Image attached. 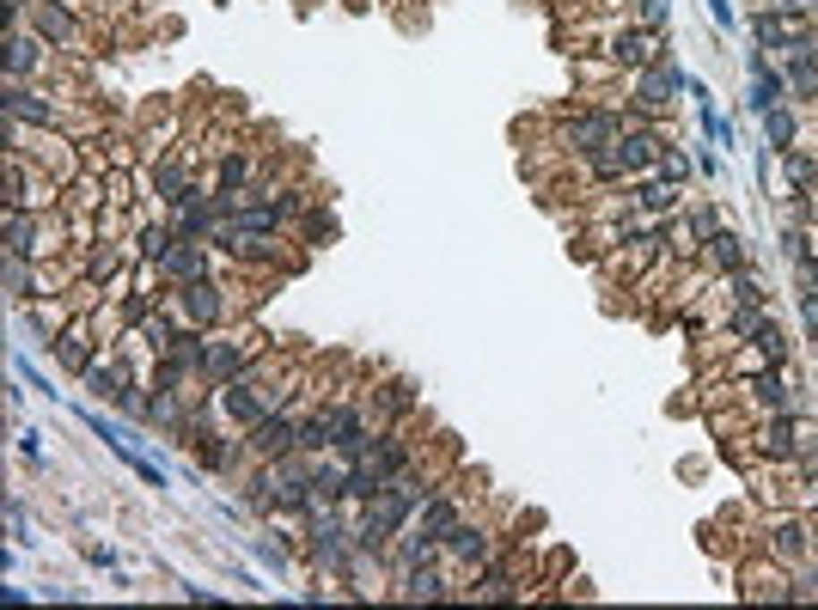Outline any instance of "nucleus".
<instances>
[{"label": "nucleus", "mask_w": 818, "mask_h": 610, "mask_svg": "<svg viewBox=\"0 0 818 610\" xmlns=\"http://www.w3.org/2000/svg\"><path fill=\"white\" fill-rule=\"evenodd\" d=\"M733 300H739V305H763V293H757L751 275H733Z\"/></svg>", "instance_id": "a878e982"}, {"label": "nucleus", "mask_w": 818, "mask_h": 610, "mask_svg": "<svg viewBox=\"0 0 818 610\" xmlns=\"http://www.w3.org/2000/svg\"><path fill=\"white\" fill-rule=\"evenodd\" d=\"M751 348H757L763 360H782V354H788V342H782L776 324H757V330H751Z\"/></svg>", "instance_id": "a211bd4d"}, {"label": "nucleus", "mask_w": 818, "mask_h": 610, "mask_svg": "<svg viewBox=\"0 0 818 610\" xmlns=\"http://www.w3.org/2000/svg\"><path fill=\"white\" fill-rule=\"evenodd\" d=\"M770 140H776V147H788V140H794V116H788L782 104L770 110Z\"/></svg>", "instance_id": "393cba45"}, {"label": "nucleus", "mask_w": 818, "mask_h": 610, "mask_svg": "<svg viewBox=\"0 0 818 610\" xmlns=\"http://www.w3.org/2000/svg\"><path fill=\"white\" fill-rule=\"evenodd\" d=\"M6 250H13V257H31L37 250V226L19 214V208H13V220H6Z\"/></svg>", "instance_id": "ddd939ff"}, {"label": "nucleus", "mask_w": 818, "mask_h": 610, "mask_svg": "<svg viewBox=\"0 0 818 610\" xmlns=\"http://www.w3.org/2000/svg\"><path fill=\"white\" fill-rule=\"evenodd\" d=\"M415 525H422V531H434V538H446V531L458 525V501H452L446 488H434V495L422 501V513H415Z\"/></svg>", "instance_id": "423d86ee"}, {"label": "nucleus", "mask_w": 818, "mask_h": 610, "mask_svg": "<svg viewBox=\"0 0 818 610\" xmlns=\"http://www.w3.org/2000/svg\"><path fill=\"white\" fill-rule=\"evenodd\" d=\"M690 233L703 238V244H709V238H715V214H709V208H703V214H696V220H690Z\"/></svg>", "instance_id": "c85d7f7f"}, {"label": "nucleus", "mask_w": 818, "mask_h": 610, "mask_svg": "<svg viewBox=\"0 0 818 610\" xmlns=\"http://www.w3.org/2000/svg\"><path fill=\"white\" fill-rule=\"evenodd\" d=\"M800 543H806L800 525H782V531H776V549H782V555H800Z\"/></svg>", "instance_id": "bb28decb"}, {"label": "nucleus", "mask_w": 818, "mask_h": 610, "mask_svg": "<svg viewBox=\"0 0 818 610\" xmlns=\"http://www.w3.org/2000/svg\"><path fill=\"white\" fill-rule=\"evenodd\" d=\"M159 269L171 281H202V238H177L166 257H159Z\"/></svg>", "instance_id": "20e7f679"}, {"label": "nucleus", "mask_w": 818, "mask_h": 610, "mask_svg": "<svg viewBox=\"0 0 818 610\" xmlns=\"http://www.w3.org/2000/svg\"><path fill=\"white\" fill-rule=\"evenodd\" d=\"M330 421H324V409H318V415H306V421H300V452H330Z\"/></svg>", "instance_id": "4468645a"}, {"label": "nucleus", "mask_w": 818, "mask_h": 610, "mask_svg": "<svg viewBox=\"0 0 818 610\" xmlns=\"http://www.w3.org/2000/svg\"><path fill=\"white\" fill-rule=\"evenodd\" d=\"M763 452H770V458H794V421H776V428L763 434Z\"/></svg>", "instance_id": "412c9836"}, {"label": "nucleus", "mask_w": 818, "mask_h": 610, "mask_svg": "<svg viewBox=\"0 0 818 610\" xmlns=\"http://www.w3.org/2000/svg\"><path fill=\"white\" fill-rule=\"evenodd\" d=\"M62 360H68L73 373H86V367H92V330H86V324H73L68 336H62Z\"/></svg>", "instance_id": "9b49d317"}, {"label": "nucleus", "mask_w": 818, "mask_h": 610, "mask_svg": "<svg viewBox=\"0 0 818 610\" xmlns=\"http://www.w3.org/2000/svg\"><path fill=\"white\" fill-rule=\"evenodd\" d=\"M672 92H678V68H648V80H642V104H672Z\"/></svg>", "instance_id": "9d476101"}, {"label": "nucleus", "mask_w": 818, "mask_h": 610, "mask_svg": "<svg viewBox=\"0 0 818 610\" xmlns=\"http://www.w3.org/2000/svg\"><path fill=\"white\" fill-rule=\"evenodd\" d=\"M611 49H617V62H629V68H648L653 62V37H642V31H623Z\"/></svg>", "instance_id": "f8f14e48"}, {"label": "nucleus", "mask_w": 818, "mask_h": 610, "mask_svg": "<svg viewBox=\"0 0 818 610\" xmlns=\"http://www.w3.org/2000/svg\"><path fill=\"white\" fill-rule=\"evenodd\" d=\"M6 116H37V123H43L49 104L37 98V92H25V86H13V92H6Z\"/></svg>", "instance_id": "f3484780"}, {"label": "nucleus", "mask_w": 818, "mask_h": 610, "mask_svg": "<svg viewBox=\"0 0 818 610\" xmlns=\"http://www.w3.org/2000/svg\"><path fill=\"white\" fill-rule=\"evenodd\" d=\"M709 263H715V269H739V263H746V250H739V238L715 233V238H709Z\"/></svg>", "instance_id": "2eb2a0df"}, {"label": "nucleus", "mask_w": 818, "mask_h": 610, "mask_svg": "<svg viewBox=\"0 0 818 610\" xmlns=\"http://www.w3.org/2000/svg\"><path fill=\"white\" fill-rule=\"evenodd\" d=\"M477 592H482V598H513V574H507V568H482Z\"/></svg>", "instance_id": "aec40b11"}, {"label": "nucleus", "mask_w": 818, "mask_h": 610, "mask_svg": "<svg viewBox=\"0 0 818 610\" xmlns=\"http://www.w3.org/2000/svg\"><path fill=\"white\" fill-rule=\"evenodd\" d=\"M642 202H648V208H672V190H666V183H648Z\"/></svg>", "instance_id": "cd10ccee"}, {"label": "nucleus", "mask_w": 818, "mask_h": 610, "mask_svg": "<svg viewBox=\"0 0 818 610\" xmlns=\"http://www.w3.org/2000/svg\"><path fill=\"white\" fill-rule=\"evenodd\" d=\"M617 135H623V116H611V110H586V116H575V123L562 129V140L575 147L580 159H592V153L617 147Z\"/></svg>", "instance_id": "f257e3e1"}, {"label": "nucleus", "mask_w": 818, "mask_h": 610, "mask_svg": "<svg viewBox=\"0 0 818 610\" xmlns=\"http://www.w3.org/2000/svg\"><path fill=\"white\" fill-rule=\"evenodd\" d=\"M751 391H757V403H770V409H788V385H782L776 373H763L757 385H751Z\"/></svg>", "instance_id": "4be33fe9"}, {"label": "nucleus", "mask_w": 818, "mask_h": 610, "mask_svg": "<svg viewBox=\"0 0 818 610\" xmlns=\"http://www.w3.org/2000/svg\"><path fill=\"white\" fill-rule=\"evenodd\" d=\"M31 62H43V37H13V49H6V73H13V86L31 73Z\"/></svg>", "instance_id": "6e6552de"}, {"label": "nucleus", "mask_w": 818, "mask_h": 610, "mask_svg": "<svg viewBox=\"0 0 818 610\" xmlns=\"http://www.w3.org/2000/svg\"><path fill=\"white\" fill-rule=\"evenodd\" d=\"M202 373L214 378V391H220V385H233V378H244V373H251V367H244V348H233V342H208Z\"/></svg>", "instance_id": "7ed1b4c3"}, {"label": "nucleus", "mask_w": 818, "mask_h": 610, "mask_svg": "<svg viewBox=\"0 0 818 610\" xmlns=\"http://www.w3.org/2000/svg\"><path fill=\"white\" fill-rule=\"evenodd\" d=\"M183 305H190V318H196V324H214V318H220V287H214V281H183Z\"/></svg>", "instance_id": "0eeeda50"}, {"label": "nucleus", "mask_w": 818, "mask_h": 610, "mask_svg": "<svg viewBox=\"0 0 818 610\" xmlns=\"http://www.w3.org/2000/svg\"><path fill=\"white\" fill-rule=\"evenodd\" d=\"M251 452H257V458H287V452H300V421H294V415H263V421L251 428Z\"/></svg>", "instance_id": "f03ea898"}, {"label": "nucleus", "mask_w": 818, "mask_h": 610, "mask_svg": "<svg viewBox=\"0 0 818 610\" xmlns=\"http://www.w3.org/2000/svg\"><path fill=\"white\" fill-rule=\"evenodd\" d=\"M642 19H648V25H660V19H666V0H642Z\"/></svg>", "instance_id": "c756f323"}, {"label": "nucleus", "mask_w": 818, "mask_h": 610, "mask_svg": "<svg viewBox=\"0 0 818 610\" xmlns=\"http://www.w3.org/2000/svg\"><path fill=\"white\" fill-rule=\"evenodd\" d=\"M806 324H813V330H818V287H813V293H806Z\"/></svg>", "instance_id": "7c9ffc66"}, {"label": "nucleus", "mask_w": 818, "mask_h": 610, "mask_svg": "<svg viewBox=\"0 0 818 610\" xmlns=\"http://www.w3.org/2000/svg\"><path fill=\"white\" fill-rule=\"evenodd\" d=\"M788 177H794L800 190H806V183H818V159H806V153H794V159H788Z\"/></svg>", "instance_id": "b1692460"}, {"label": "nucleus", "mask_w": 818, "mask_h": 610, "mask_svg": "<svg viewBox=\"0 0 818 610\" xmlns=\"http://www.w3.org/2000/svg\"><path fill=\"white\" fill-rule=\"evenodd\" d=\"M446 592H452V586H446V580L434 574L428 562H422V568H409V574H404V598H446Z\"/></svg>", "instance_id": "1a4fd4ad"}, {"label": "nucleus", "mask_w": 818, "mask_h": 610, "mask_svg": "<svg viewBox=\"0 0 818 610\" xmlns=\"http://www.w3.org/2000/svg\"><path fill=\"white\" fill-rule=\"evenodd\" d=\"M373 409H415V391H409L404 378H391V385H379Z\"/></svg>", "instance_id": "6ab92c4d"}, {"label": "nucleus", "mask_w": 818, "mask_h": 610, "mask_svg": "<svg viewBox=\"0 0 818 610\" xmlns=\"http://www.w3.org/2000/svg\"><path fill=\"white\" fill-rule=\"evenodd\" d=\"M73 25H68V13H55V6H43L37 13V37H68Z\"/></svg>", "instance_id": "5701e85b"}, {"label": "nucleus", "mask_w": 818, "mask_h": 610, "mask_svg": "<svg viewBox=\"0 0 818 610\" xmlns=\"http://www.w3.org/2000/svg\"><path fill=\"white\" fill-rule=\"evenodd\" d=\"M446 555H458V562H464V568H477L482 555H489V531H477V525H464V519H458V525H452V531H446Z\"/></svg>", "instance_id": "39448f33"}, {"label": "nucleus", "mask_w": 818, "mask_h": 610, "mask_svg": "<svg viewBox=\"0 0 818 610\" xmlns=\"http://www.w3.org/2000/svg\"><path fill=\"white\" fill-rule=\"evenodd\" d=\"M788 86L800 92V98H818V68H813V49H800V62L788 73Z\"/></svg>", "instance_id": "dca6fc26"}]
</instances>
